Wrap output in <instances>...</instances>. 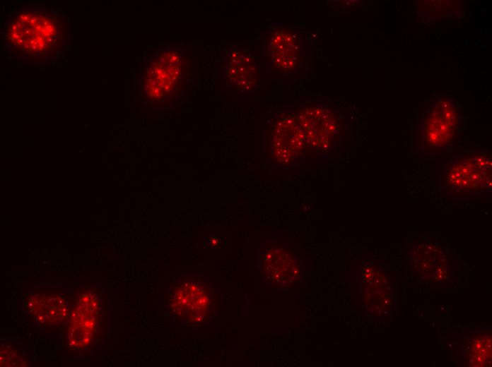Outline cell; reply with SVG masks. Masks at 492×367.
Here are the masks:
<instances>
[{
	"label": "cell",
	"mask_w": 492,
	"mask_h": 367,
	"mask_svg": "<svg viewBox=\"0 0 492 367\" xmlns=\"http://www.w3.org/2000/svg\"><path fill=\"white\" fill-rule=\"evenodd\" d=\"M491 337L484 335L475 339L470 353L474 360H478L476 366H480V364L485 366V364L488 363V360H491Z\"/></svg>",
	"instance_id": "obj_8"
},
{
	"label": "cell",
	"mask_w": 492,
	"mask_h": 367,
	"mask_svg": "<svg viewBox=\"0 0 492 367\" xmlns=\"http://www.w3.org/2000/svg\"><path fill=\"white\" fill-rule=\"evenodd\" d=\"M69 23L61 11L28 4L8 17L4 29V49L14 59L28 64H49L65 52Z\"/></svg>",
	"instance_id": "obj_1"
},
{
	"label": "cell",
	"mask_w": 492,
	"mask_h": 367,
	"mask_svg": "<svg viewBox=\"0 0 492 367\" xmlns=\"http://www.w3.org/2000/svg\"><path fill=\"white\" fill-rule=\"evenodd\" d=\"M170 298L172 313L187 325H208L216 313V294L201 277H182L172 285Z\"/></svg>",
	"instance_id": "obj_3"
},
{
	"label": "cell",
	"mask_w": 492,
	"mask_h": 367,
	"mask_svg": "<svg viewBox=\"0 0 492 367\" xmlns=\"http://www.w3.org/2000/svg\"><path fill=\"white\" fill-rule=\"evenodd\" d=\"M435 118L430 116L428 121L426 132L430 138V143L433 145L441 146L445 144L447 138H450L453 133V126L455 125V114L450 110H441L435 112Z\"/></svg>",
	"instance_id": "obj_7"
},
{
	"label": "cell",
	"mask_w": 492,
	"mask_h": 367,
	"mask_svg": "<svg viewBox=\"0 0 492 367\" xmlns=\"http://www.w3.org/2000/svg\"><path fill=\"white\" fill-rule=\"evenodd\" d=\"M303 47L298 36L287 28H276L266 36L264 61L274 71L289 73L300 68Z\"/></svg>",
	"instance_id": "obj_5"
},
{
	"label": "cell",
	"mask_w": 492,
	"mask_h": 367,
	"mask_svg": "<svg viewBox=\"0 0 492 367\" xmlns=\"http://www.w3.org/2000/svg\"><path fill=\"white\" fill-rule=\"evenodd\" d=\"M221 77L227 85L240 93L252 91L259 83V65L252 54L245 48H228L221 59Z\"/></svg>",
	"instance_id": "obj_6"
},
{
	"label": "cell",
	"mask_w": 492,
	"mask_h": 367,
	"mask_svg": "<svg viewBox=\"0 0 492 367\" xmlns=\"http://www.w3.org/2000/svg\"><path fill=\"white\" fill-rule=\"evenodd\" d=\"M442 174L444 195H484L491 188V162L481 156L450 162Z\"/></svg>",
	"instance_id": "obj_4"
},
{
	"label": "cell",
	"mask_w": 492,
	"mask_h": 367,
	"mask_svg": "<svg viewBox=\"0 0 492 367\" xmlns=\"http://www.w3.org/2000/svg\"><path fill=\"white\" fill-rule=\"evenodd\" d=\"M192 77L191 53L180 45H168L148 56L141 74V89L151 104H169L189 89Z\"/></svg>",
	"instance_id": "obj_2"
}]
</instances>
